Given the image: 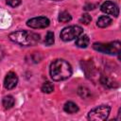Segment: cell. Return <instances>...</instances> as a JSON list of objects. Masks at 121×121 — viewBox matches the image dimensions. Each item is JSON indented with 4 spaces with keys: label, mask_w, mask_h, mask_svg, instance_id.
Wrapping results in <instances>:
<instances>
[{
    "label": "cell",
    "mask_w": 121,
    "mask_h": 121,
    "mask_svg": "<svg viewBox=\"0 0 121 121\" xmlns=\"http://www.w3.org/2000/svg\"><path fill=\"white\" fill-rule=\"evenodd\" d=\"M50 76L53 80L60 81L67 79L72 75V67L71 65L64 60H55L50 64Z\"/></svg>",
    "instance_id": "cell-1"
},
{
    "label": "cell",
    "mask_w": 121,
    "mask_h": 121,
    "mask_svg": "<svg viewBox=\"0 0 121 121\" xmlns=\"http://www.w3.org/2000/svg\"><path fill=\"white\" fill-rule=\"evenodd\" d=\"M9 39L15 43L20 45L29 46L34 45L40 41V36L34 32L26 31V30H18L9 34Z\"/></svg>",
    "instance_id": "cell-2"
},
{
    "label": "cell",
    "mask_w": 121,
    "mask_h": 121,
    "mask_svg": "<svg viewBox=\"0 0 121 121\" xmlns=\"http://www.w3.org/2000/svg\"><path fill=\"white\" fill-rule=\"evenodd\" d=\"M111 107L108 105H100L93 110H91L88 113V119L94 121H103L106 120L110 114Z\"/></svg>",
    "instance_id": "cell-3"
},
{
    "label": "cell",
    "mask_w": 121,
    "mask_h": 121,
    "mask_svg": "<svg viewBox=\"0 0 121 121\" xmlns=\"http://www.w3.org/2000/svg\"><path fill=\"white\" fill-rule=\"evenodd\" d=\"M93 47L96 51H99V52H102V53H105V54H109V55H114V54H118L120 52L121 44L117 41L108 43H95L93 44Z\"/></svg>",
    "instance_id": "cell-4"
},
{
    "label": "cell",
    "mask_w": 121,
    "mask_h": 121,
    "mask_svg": "<svg viewBox=\"0 0 121 121\" xmlns=\"http://www.w3.org/2000/svg\"><path fill=\"white\" fill-rule=\"evenodd\" d=\"M82 27L79 26H69L64 27L60 32V39L64 42L72 41L82 34Z\"/></svg>",
    "instance_id": "cell-5"
},
{
    "label": "cell",
    "mask_w": 121,
    "mask_h": 121,
    "mask_svg": "<svg viewBox=\"0 0 121 121\" xmlns=\"http://www.w3.org/2000/svg\"><path fill=\"white\" fill-rule=\"evenodd\" d=\"M49 23L50 22H49L48 18L40 16V17H35V18L27 20L26 25L32 28H44L49 26Z\"/></svg>",
    "instance_id": "cell-6"
},
{
    "label": "cell",
    "mask_w": 121,
    "mask_h": 121,
    "mask_svg": "<svg viewBox=\"0 0 121 121\" xmlns=\"http://www.w3.org/2000/svg\"><path fill=\"white\" fill-rule=\"evenodd\" d=\"M101 10L109 15H113L114 17H117L119 14V9L117 7V5L112 1H106L104 2L101 7H100Z\"/></svg>",
    "instance_id": "cell-7"
},
{
    "label": "cell",
    "mask_w": 121,
    "mask_h": 121,
    "mask_svg": "<svg viewBox=\"0 0 121 121\" xmlns=\"http://www.w3.org/2000/svg\"><path fill=\"white\" fill-rule=\"evenodd\" d=\"M17 82H18V78H17L16 74L13 72H9L7 74V76L5 77L4 86L6 89L10 90V89H13L17 85Z\"/></svg>",
    "instance_id": "cell-8"
},
{
    "label": "cell",
    "mask_w": 121,
    "mask_h": 121,
    "mask_svg": "<svg viewBox=\"0 0 121 121\" xmlns=\"http://www.w3.org/2000/svg\"><path fill=\"white\" fill-rule=\"evenodd\" d=\"M89 42H90V40H89V37L87 35L80 34L76 41V45L78 47H80V48H85L89 44Z\"/></svg>",
    "instance_id": "cell-9"
},
{
    "label": "cell",
    "mask_w": 121,
    "mask_h": 121,
    "mask_svg": "<svg viewBox=\"0 0 121 121\" xmlns=\"http://www.w3.org/2000/svg\"><path fill=\"white\" fill-rule=\"evenodd\" d=\"M111 24H112V19H111L109 16H106V15L100 16V17L97 19V22H96V25H97V26H99V27H107V26H109Z\"/></svg>",
    "instance_id": "cell-10"
},
{
    "label": "cell",
    "mask_w": 121,
    "mask_h": 121,
    "mask_svg": "<svg viewBox=\"0 0 121 121\" xmlns=\"http://www.w3.org/2000/svg\"><path fill=\"white\" fill-rule=\"evenodd\" d=\"M63 109H64V111H65L66 112H68V113H75V112H77L78 111V105H77L76 103L72 102V101L66 102V103L64 104V106H63Z\"/></svg>",
    "instance_id": "cell-11"
},
{
    "label": "cell",
    "mask_w": 121,
    "mask_h": 121,
    "mask_svg": "<svg viewBox=\"0 0 121 121\" xmlns=\"http://www.w3.org/2000/svg\"><path fill=\"white\" fill-rule=\"evenodd\" d=\"M14 102H15V100H14L13 96H11V95H6L3 98L2 104H3V106H4L5 109H10V108L13 107Z\"/></svg>",
    "instance_id": "cell-12"
},
{
    "label": "cell",
    "mask_w": 121,
    "mask_h": 121,
    "mask_svg": "<svg viewBox=\"0 0 121 121\" xmlns=\"http://www.w3.org/2000/svg\"><path fill=\"white\" fill-rule=\"evenodd\" d=\"M71 19H72V17H71V15H70V13L67 12V11H62V12H60V15H59V21L61 22V23L70 22Z\"/></svg>",
    "instance_id": "cell-13"
},
{
    "label": "cell",
    "mask_w": 121,
    "mask_h": 121,
    "mask_svg": "<svg viewBox=\"0 0 121 121\" xmlns=\"http://www.w3.org/2000/svg\"><path fill=\"white\" fill-rule=\"evenodd\" d=\"M42 91H43V93H45V94H50V93H52V92L54 91V85H53L51 82L46 81V82H44V83L43 84V86H42Z\"/></svg>",
    "instance_id": "cell-14"
},
{
    "label": "cell",
    "mask_w": 121,
    "mask_h": 121,
    "mask_svg": "<svg viewBox=\"0 0 121 121\" xmlns=\"http://www.w3.org/2000/svg\"><path fill=\"white\" fill-rule=\"evenodd\" d=\"M44 43L47 44V45H51L54 43V34L53 32L51 31H48L46 36H45V39H44Z\"/></svg>",
    "instance_id": "cell-15"
},
{
    "label": "cell",
    "mask_w": 121,
    "mask_h": 121,
    "mask_svg": "<svg viewBox=\"0 0 121 121\" xmlns=\"http://www.w3.org/2000/svg\"><path fill=\"white\" fill-rule=\"evenodd\" d=\"M91 21H92V17H91L88 13L82 14V16H81L80 19H79V22H80L81 24H84V25H88Z\"/></svg>",
    "instance_id": "cell-16"
},
{
    "label": "cell",
    "mask_w": 121,
    "mask_h": 121,
    "mask_svg": "<svg viewBox=\"0 0 121 121\" xmlns=\"http://www.w3.org/2000/svg\"><path fill=\"white\" fill-rule=\"evenodd\" d=\"M78 95L81 96V97H88L89 96V95H90V93H89V90L87 89V88H85V87H79L78 88Z\"/></svg>",
    "instance_id": "cell-17"
},
{
    "label": "cell",
    "mask_w": 121,
    "mask_h": 121,
    "mask_svg": "<svg viewBox=\"0 0 121 121\" xmlns=\"http://www.w3.org/2000/svg\"><path fill=\"white\" fill-rule=\"evenodd\" d=\"M6 3L9 6L15 8V7H17V6H19L21 4V0H6Z\"/></svg>",
    "instance_id": "cell-18"
},
{
    "label": "cell",
    "mask_w": 121,
    "mask_h": 121,
    "mask_svg": "<svg viewBox=\"0 0 121 121\" xmlns=\"http://www.w3.org/2000/svg\"><path fill=\"white\" fill-rule=\"evenodd\" d=\"M4 57V50L2 49V47H0V60L3 59Z\"/></svg>",
    "instance_id": "cell-19"
},
{
    "label": "cell",
    "mask_w": 121,
    "mask_h": 121,
    "mask_svg": "<svg viewBox=\"0 0 121 121\" xmlns=\"http://www.w3.org/2000/svg\"><path fill=\"white\" fill-rule=\"evenodd\" d=\"M53 1H62V0H53Z\"/></svg>",
    "instance_id": "cell-20"
}]
</instances>
